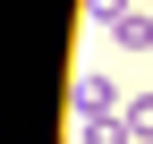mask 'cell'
<instances>
[{"instance_id":"cell-2","label":"cell","mask_w":153,"mask_h":144,"mask_svg":"<svg viewBox=\"0 0 153 144\" xmlns=\"http://www.w3.org/2000/svg\"><path fill=\"white\" fill-rule=\"evenodd\" d=\"M111 43H119V51H153V17H136V9H128L119 26H111Z\"/></svg>"},{"instance_id":"cell-1","label":"cell","mask_w":153,"mask_h":144,"mask_svg":"<svg viewBox=\"0 0 153 144\" xmlns=\"http://www.w3.org/2000/svg\"><path fill=\"white\" fill-rule=\"evenodd\" d=\"M76 119H119V110H111V76H102V68L76 76Z\"/></svg>"}]
</instances>
